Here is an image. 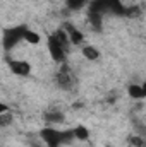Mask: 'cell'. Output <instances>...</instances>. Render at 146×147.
Listing matches in <instances>:
<instances>
[{"label":"cell","instance_id":"cell-3","mask_svg":"<svg viewBox=\"0 0 146 147\" xmlns=\"http://www.w3.org/2000/svg\"><path fill=\"white\" fill-rule=\"evenodd\" d=\"M48 51H50V57L52 60L55 62H64L65 60V48L55 39V36H48Z\"/></svg>","mask_w":146,"mask_h":147},{"label":"cell","instance_id":"cell-6","mask_svg":"<svg viewBox=\"0 0 146 147\" xmlns=\"http://www.w3.org/2000/svg\"><path fill=\"white\" fill-rule=\"evenodd\" d=\"M127 92H129V96H131L132 99H141V98H145V94H143V86H141V84H131V86L127 87Z\"/></svg>","mask_w":146,"mask_h":147},{"label":"cell","instance_id":"cell-9","mask_svg":"<svg viewBox=\"0 0 146 147\" xmlns=\"http://www.w3.org/2000/svg\"><path fill=\"white\" fill-rule=\"evenodd\" d=\"M74 135H76L77 140H88V139H89V130H88L84 125H77V127L74 128Z\"/></svg>","mask_w":146,"mask_h":147},{"label":"cell","instance_id":"cell-5","mask_svg":"<svg viewBox=\"0 0 146 147\" xmlns=\"http://www.w3.org/2000/svg\"><path fill=\"white\" fill-rule=\"evenodd\" d=\"M64 29H65V33L69 34V39H71V43H72V45H81V43H83L84 36H83V33H81L74 24L65 22V24H64Z\"/></svg>","mask_w":146,"mask_h":147},{"label":"cell","instance_id":"cell-1","mask_svg":"<svg viewBox=\"0 0 146 147\" xmlns=\"http://www.w3.org/2000/svg\"><path fill=\"white\" fill-rule=\"evenodd\" d=\"M43 142L46 144V147H60L62 144H69L71 140L76 139L72 130H57V128H43L40 132Z\"/></svg>","mask_w":146,"mask_h":147},{"label":"cell","instance_id":"cell-15","mask_svg":"<svg viewBox=\"0 0 146 147\" xmlns=\"http://www.w3.org/2000/svg\"><path fill=\"white\" fill-rule=\"evenodd\" d=\"M131 140H132V146H138V147L143 146V139L141 137H132Z\"/></svg>","mask_w":146,"mask_h":147},{"label":"cell","instance_id":"cell-10","mask_svg":"<svg viewBox=\"0 0 146 147\" xmlns=\"http://www.w3.org/2000/svg\"><path fill=\"white\" fill-rule=\"evenodd\" d=\"M45 120L50 121V123H62L65 118H64V115L60 111H52V113H46L45 115Z\"/></svg>","mask_w":146,"mask_h":147},{"label":"cell","instance_id":"cell-14","mask_svg":"<svg viewBox=\"0 0 146 147\" xmlns=\"http://www.w3.org/2000/svg\"><path fill=\"white\" fill-rule=\"evenodd\" d=\"M89 19H91V24L95 28H102V14H96V12H89Z\"/></svg>","mask_w":146,"mask_h":147},{"label":"cell","instance_id":"cell-16","mask_svg":"<svg viewBox=\"0 0 146 147\" xmlns=\"http://www.w3.org/2000/svg\"><path fill=\"white\" fill-rule=\"evenodd\" d=\"M9 111V106L7 105H0V115H5Z\"/></svg>","mask_w":146,"mask_h":147},{"label":"cell","instance_id":"cell-11","mask_svg":"<svg viewBox=\"0 0 146 147\" xmlns=\"http://www.w3.org/2000/svg\"><path fill=\"white\" fill-rule=\"evenodd\" d=\"M59 84L60 86H64V87H67L69 84H71V75H69V70L67 69H62L60 72H59Z\"/></svg>","mask_w":146,"mask_h":147},{"label":"cell","instance_id":"cell-13","mask_svg":"<svg viewBox=\"0 0 146 147\" xmlns=\"http://www.w3.org/2000/svg\"><path fill=\"white\" fill-rule=\"evenodd\" d=\"M86 5V0H67V7L71 10H79Z\"/></svg>","mask_w":146,"mask_h":147},{"label":"cell","instance_id":"cell-12","mask_svg":"<svg viewBox=\"0 0 146 147\" xmlns=\"http://www.w3.org/2000/svg\"><path fill=\"white\" fill-rule=\"evenodd\" d=\"M24 39H26L28 43H31V45H38V43H40V34L35 33V31H31V29H28L26 34H24Z\"/></svg>","mask_w":146,"mask_h":147},{"label":"cell","instance_id":"cell-2","mask_svg":"<svg viewBox=\"0 0 146 147\" xmlns=\"http://www.w3.org/2000/svg\"><path fill=\"white\" fill-rule=\"evenodd\" d=\"M26 31H28L26 26H17V28L5 29V33H3V48H5V51L12 50L21 39H24Z\"/></svg>","mask_w":146,"mask_h":147},{"label":"cell","instance_id":"cell-8","mask_svg":"<svg viewBox=\"0 0 146 147\" xmlns=\"http://www.w3.org/2000/svg\"><path fill=\"white\" fill-rule=\"evenodd\" d=\"M83 55H84V58H88V60H98V58H100V51H98L95 46H84V48H83Z\"/></svg>","mask_w":146,"mask_h":147},{"label":"cell","instance_id":"cell-17","mask_svg":"<svg viewBox=\"0 0 146 147\" xmlns=\"http://www.w3.org/2000/svg\"><path fill=\"white\" fill-rule=\"evenodd\" d=\"M98 2H105V3H108V9H110V3H113V2H117V0H98Z\"/></svg>","mask_w":146,"mask_h":147},{"label":"cell","instance_id":"cell-4","mask_svg":"<svg viewBox=\"0 0 146 147\" xmlns=\"http://www.w3.org/2000/svg\"><path fill=\"white\" fill-rule=\"evenodd\" d=\"M9 67H10L12 74H16L19 77H28L31 74V65L24 60H12V62H9Z\"/></svg>","mask_w":146,"mask_h":147},{"label":"cell","instance_id":"cell-18","mask_svg":"<svg viewBox=\"0 0 146 147\" xmlns=\"http://www.w3.org/2000/svg\"><path fill=\"white\" fill-rule=\"evenodd\" d=\"M141 86H143V94H145V98H146V80L141 84Z\"/></svg>","mask_w":146,"mask_h":147},{"label":"cell","instance_id":"cell-7","mask_svg":"<svg viewBox=\"0 0 146 147\" xmlns=\"http://www.w3.org/2000/svg\"><path fill=\"white\" fill-rule=\"evenodd\" d=\"M53 36H55V39L67 50V46H69V43H71V39H69V34L65 33V29H59V31H55L53 33Z\"/></svg>","mask_w":146,"mask_h":147}]
</instances>
